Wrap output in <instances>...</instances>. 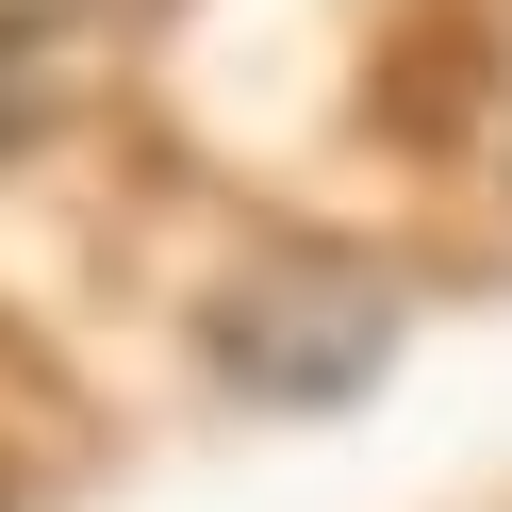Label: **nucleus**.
Segmentation results:
<instances>
[{
	"instance_id": "obj_1",
	"label": "nucleus",
	"mask_w": 512,
	"mask_h": 512,
	"mask_svg": "<svg viewBox=\"0 0 512 512\" xmlns=\"http://www.w3.org/2000/svg\"><path fill=\"white\" fill-rule=\"evenodd\" d=\"M380 347H397V314L364 298V281H232V298H215V364L248 380V397H364L380 380Z\"/></svg>"
}]
</instances>
